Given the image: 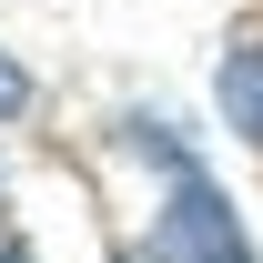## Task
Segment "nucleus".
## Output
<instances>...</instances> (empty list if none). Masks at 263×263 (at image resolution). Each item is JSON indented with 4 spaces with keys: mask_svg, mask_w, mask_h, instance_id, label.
Returning a JSON list of instances; mask_svg holds the SVG:
<instances>
[{
    "mask_svg": "<svg viewBox=\"0 0 263 263\" xmlns=\"http://www.w3.org/2000/svg\"><path fill=\"white\" fill-rule=\"evenodd\" d=\"M152 263H162V253H152Z\"/></svg>",
    "mask_w": 263,
    "mask_h": 263,
    "instance_id": "39448f33",
    "label": "nucleus"
},
{
    "mask_svg": "<svg viewBox=\"0 0 263 263\" xmlns=\"http://www.w3.org/2000/svg\"><path fill=\"white\" fill-rule=\"evenodd\" d=\"M152 253H162V263H253V243H243V223H233V202L182 162V172H172V202H162Z\"/></svg>",
    "mask_w": 263,
    "mask_h": 263,
    "instance_id": "f257e3e1",
    "label": "nucleus"
},
{
    "mask_svg": "<svg viewBox=\"0 0 263 263\" xmlns=\"http://www.w3.org/2000/svg\"><path fill=\"white\" fill-rule=\"evenodd\" d=\"M213 101H223V122H233V132L263 152V41L223 51V71H213Z\"/></svg>",
    "mask_w": 263,
    "mask_h": 263,
    "instance_id": "f03ea898",
    "label": "nucleus"
},
{
    "mask_svg": "<svg viewBox=\"0 0 263 263\" xmlns=\"http://www.w3.org/2000/svg\"><path fill=\"white\" fill-rule=\"evenodd\" d=\"M21 111H31V71L0 61V122H21Z\"/></svg>",
    "mask_w": 263,
    "mask_h": 263,
    "instance_id": "7ed1b4c3",
    "label": "nucleus"
},
{
    "mask_svg": "<svg viewBox=\"0 0 263 263\" xmlns=\"http://www.w3.org/2000/svg\"><path fill=\"white\" fill-rule=\"evenodd\" d=\"M0 263H31V253H10V243H0Z\"/></svg>",
    "mask_w": 263,
    "mask_h": 263,
    "instance_id": "20e7f679",
    "label": "nucleus"
}]
</instances>
